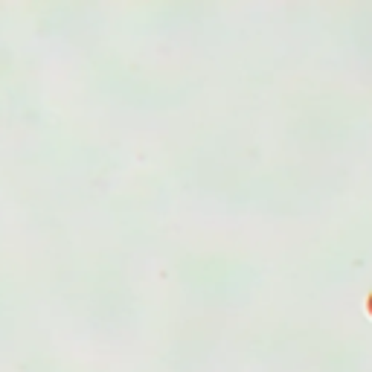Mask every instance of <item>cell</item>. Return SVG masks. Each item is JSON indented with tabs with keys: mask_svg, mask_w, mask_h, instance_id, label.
<instances>
[{
	"mask_svg": "<svg viewBox=\"0 0 372 372\" xmlns=\"http://www.w3.org/2000/svg\"><path fill=\"white\" fill-rule=\"evenodd\" d=\"M366 314H369V317H372V291H369V294H366Z\"/></svg>",
	"mask_w": 372,
	"mask_h": 372,
	"instance_id": "cell-1",
	"label": "cell"
}]
</instances>
